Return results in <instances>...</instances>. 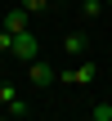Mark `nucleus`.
<instances>
[{
  "label": "nucleus",
  "instance_id": "nucleus-4",
  "mask_svg": "<svg viewBox=\"0 0 112 121\" xmlns=\"http://www.w3.org/2000/svg\"><path fill=\"white\" fill-rule=\"evenodd\" d=\"M0 27H4L9 36H13V31H27V4H22V9H4V13H0Z\"/></svg>",
  "mask_w": 112,
  "mask_h": 121
},
{
  "label": "nucleus",
  "instance_id": "nucleus-9",
  "mask_svg": "<svg viewBox=\"0 0 112 121\" xmlns=\"http://www.w3.org/2000/svg\"><path fill=\"white\" fill-rule=\"evenodd\" d=\"M103 4H108V9H112V0H103Z\"/></svg>",
  "mask_w": 112,
  "mask_h": 121
},
{
  "label": "nucleus",
  "instance_id": "nucleus-5",
  "mask_svg": "<svg viewBox=\"0 0 112 121\" xmlns=\"http://www.w3.org/2000/svg\"><path fill=\"white\" fill-rule=\"evenodd\" d=\"M63 54H72V58H85V54H90V40H85L81 31H67V36H63Z\"/></svg>",
  "mask_w": 112,
  "mask_h": 121
},
{
  "label": "nucleus",
  "instance_id": "nucleus-1",
  "mask_svg": "<svg viewBox=\"0 0 112 121\" xmlns=\"http://www.w3.org/2000/svg\"><path fill=\"white\" fill-rule=\"evenodd\" d=\"M9 49H13V58L18 63H31V58H40V36L27 27V31H13L9 36Z\"/></svg>",
  "mask_w": 112,
  "mask_h": 121
},
{
  "label": "nucleus",
  "instance_id": "nucleus-7",
  "mask_svg": "<svg viewBox=\"0 0 112 121\" xmlns=\"http://www.w3.org/2000/svg\"><path fill=\"white\" fill-rule=\"evenodd\" d=\"M81 13H85V18H99V13H103V0H85Z\"/></svg>",
  "mask_w": 112,
  "mask_h": 121
},
{
  "label": "nucleus",
  "instance_id": "nucleus-8",
  "mask_svg": "<svg viewBox=\"0 0 112 121\" xmlns=\"http://www.w3.org/2000/svg\"><path fill=\"white\" fill-rule=\"evenodd\" d=\"M90 117H94V121H112V103H99V108H90Z\"/></svg>",
  "mask_w": 112,
  "mask_h": 121
},
{
  "label": "nucleus",
  "instance_id": "nucleus-3",
  "mask_svg": "<svg viewBox=\"0 0 112 121\" xmlns=\"http://www.w3.org/2000/svg\"><path fill=\"white\" fill-rule=\"evenodd\" d=\"M94 76H99V63L94 58H81L72 72H58V81H67V85H90Z\"/></svg>",
  "mask_w": 112,
  "mask_h": 121
},
{
  "label": "nucleus",
  "instance_id": "nucleus-2",
  "mask_svg": "<svg viewBox=\"0 0 112 121\" xmlns=\"http://www.w3.org/2000/svg\"><path fill=\"white\" fill-rule=\"evenodd\" d=\"M27 81H31L36 90H49V85L58 81V67H49L45 58H31V63H27Z\"/></svg>",
  "mask_w": 112,
  "mask_h": 121
},
{
  "label": "nucleus",
  "instance_id": "nucleus-6",
  "mask_svg": "<svg viewBox=\"0 0 112 121\" xmlns=\"http://www.w3.org/2000/svg\"><path fill=\"white\" fill-rule=\"evenodd\" d=\"M4 112H9V117H31V103H22V99L13 94V99L4 103Z\"/></svg>",
  "mask_w": 112,
  "mask_h": 121
}]
</instances>
